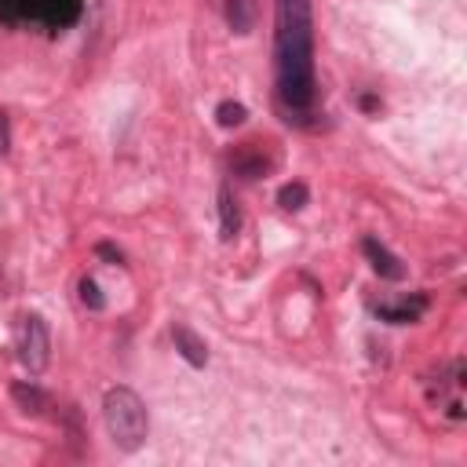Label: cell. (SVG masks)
I'll return each instance as SVG.
<instances>
[{"mask_svg":"<svg viewBox=\"0 0 467 467\" xmlns=\"http://www.w3.org/2000/svg\"><path fill=\"white\" fill-rule=\"evenodd\" d=\"M18 361L29 372H44L51 361V332L47 321L40 314H26L22 317V332H18Z\"/></svg>","mask_w":467,"mask_h":467,"instance_id":"3957f363","label":"cell"},{"mask_svg":"<svg viewBox=\"0 0 467 467\" xmlns=\"http://www.w3.org/2000/svg\"><path fill=\"white\" fill-rule=\"evenodd\" d=\"M420 310H423V299H416V303L401 299L398 306H383V310H379V317H387V321H394V325H405V321H412Z\"/></svg>","mask_w":467,"mask_h":467,"instance_id":"8fae6325","label":"cell"},{"mask_svg":"<svg viewBox=\"0 0 467 467\" xmlns=\"http://www.w3.org/2000/svg\"><path fill=\"white\" fill-rule=\"evenodd\" d=\"M244 117H248V109L241 106V102H219L215 106V124L219 128H237V124H244Z\"/></svg>","mask_w":467,"mask_h":467,"instance_id":"30bf717a","label":"cell"},{"mask_svg":"<svg viewBox=\"0 0 467 467\" xmlns=\"http://www.w3.org/2000/svg\"><path fill=\"white\" fill-rule=\"evenodd\" d=\"M274 77L288 113L314 102V7L310 0H274Z\"/></svg>","mask_w":467,"mask_h":467,"instance_id":"6da1fadb","label":"cell"},{"mask_svg":"<svg viewBox=\"0 0 467 467\" xmlns=\"http://www.w3.org/2000/svg\"><path fill=\"white\" fill-rule=\"evenodd\" d=\"M237 230H241V208H237V197L230 193V186H223L219 190V234H223V241H230Z\"/></svg>","mask_w":467,"mask_h":467,"instance_id":"8992f818","label":"cell"},{"mask_svg":"<svg viewBox=\"0 0 467 467\" xmlns=\"http://www.w3.org/2000/svg\"><path fill=\"white\" fill-rule=\"evenodd\" d=\"M80 303H84V306H91V310H102V306H106V299L99 296V285H95L91 277H84V281H80Z\"/></svg>","mask_w":467,"mask_h":467,"instance_id":"7c38bea8","label":"cell"},{"mask_svg":"<svg viewBox=\"0 0 467 467\" xmlns=\"http://www.w3.org/2000/svg\"><path fill=\"white\" fill-rule=\"evenodd\" d=\"M171 343H175V350H179L193 368H204V365H208V343H204L190 325L179 321V325L171 328Z\"/></svg>","mask_w":467,"mask_h":467,"instance_id":"277c9868","label":"cell"},{"mask_svg":"<svg viewBox=\"0 0 467 467\" xmlns=\"http://www.w3.org/2000/svg\"><path fill=\"white\" fill-rule=\"evenodd\" d=\"M361 248H365V255H368V263H372V270H376L379 277H387V281H401V277H405V266L398 263V255H390L376 237H365Z\"/></svg>","mask_w":467,"mask_h":467,"instance_id":"5b68a950","label":"cell"},{"mask_svg":"<svg viewBox=\"0 0 467 467\" xmlns=\"http://www.w3.org/2000/svg\"><path fill=\"white\" fill-rule=\"evenodd\" d=\"M255 0H226V22L234 33H248L255 26Z\"/></svg>","mask_w":467,"mask_h":467,"instance_id":"52a82bcc","label":"cell"},{"mask_svg":"<svg viewBox=\"0 0 467 467\" xmlns=\"http://www.w3.org/2000/svg\"><path fill=\"white\" fill-rule=\"evenodd\" d=\"M11 398L18 401L22 412H33V416H40L47 409V394L40 387H33V383H15L11 387Z\"/></svg>","mask_w":467,"mask_h":467,"instance_id":"ba28073f","label":"cell"},{"mask_svg":"<svg viewBox=\"0 0 467 467\" xmlns=\"http://www.w3.org/2000/svg\"><path fill=\"white\" fill-rule=\"evenodd\" d=\"M102 420H106V431H109V438H113V445L120 452L142 449V441L150 434V412H146V401L131 387L106 390V398H102Z\"/></svg>","mask_w":467,"mask_h":467,"instance_id":"7a4b0ae2","label":"cell"},{"mask_svg":"<svg viewBox=\"0 0 467 467\" xmlns=\"http://www.w3.org/2000/svg\"><path fill=\"white\" fill-rule=\"evenodd\" d=\"M95 252H99V255H106V259H113V263H120V252H117L113 244H99Z\"/></svg>","mask_w":467,"mask_h":467,"instance_id":"4fadbf2b","label":"cell"},{"mask_svg":"<svg viewBox=\"0 0 467 467\" xmlns=\"http://www.w3.org/2000/svg\"><path fill=\"white\" fill-rule=\"evenodd\" d=\"M306 197H310V190H306V182H285L281 190H277V204L285 208V212H299L303 204H306Z\"/></svg>","mask_w":467,"mask_h":467,"instance_id":"9c48e42d","label":"cell"}]
</instances>
